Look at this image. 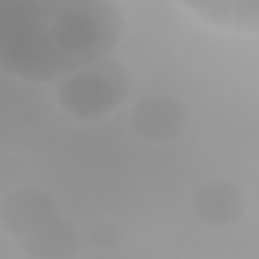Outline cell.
<instances>
[{
	"instance_id": "cell-1",
	"label": "cell",
	"mask_w": 259,
	"mask_h": 259,
	"mask_svg": "<svg viewBox=\"0 0 259 259\" xmlns=\"http://www.w3.org/2000/svg\"><path fill=\"white\" fill-rule=\"evenodd\" d=\"M125 13L110 0H25L0 16V67L25 82H61L110 58L125 37Z\"/></svg>"
},
{
	"instance_id": "cell-3",
	"label": "cell",
	"mask_w": 259,
	"mask_h": 259,
	"mask_svg": "<svg viewBox=\"0 0 259 259\" xmlns=\"http://www.w3.org/2000/svg\"><path fill=\"white\" fill-rule=\"evenodd\" d=\"M58 217H61L58 198L37 183L16 186L0 201V229L16 241H28L31 235H37Z\"/></svg>"
},
{
	"instance_id": "cell-4",
	"label": "cell",
	"mask_w": 259,
	"mask_h": 259,
	"mask_svg": "<svg viewBox=\"0 0 259 259\" xmlns=\"http://www.w3.org/2000/svg\"><path fill=\"white\" fill-rule=\"evenodd\" d=\"M186 122H189V113L183 101L171 95H159V92L141 98L128 113V125H132L135 138L153 147H168L180 141L186 132Z\"/></svg>"
},
{
	"instance_id": "cell-5",
	"label": "cell",
	"mask_w": 259,
	"mask_h": 259,
	"mask_svg": "<svg viewBox=\"0 0 259 259\" xmlns=\"http://www.w3.org/2000/svg\"><path fill=\"white\" fill-rule=\"evenodd\" d=\"M189 210L207 229H232L247 213V195L235 180L210 177V180L195 186Z\"/></svg>"
},
{
	"instance_id": "cell-2",
	"label": "cell",
	"mask_w": 259,
	"mask_h": 259,
	"mask_svg": "<svg viewBox=\"0 0 259 259\" xmlns=\"http://www.w3.org/2000/svg\"><path fill=\"white\" fill-rule=\"evenodd\" d=\"M128 95H132V73H128V64L116 55L101 58L55 85L58 107L76 122H95L110 116L116 107H122Z\"/></svg>"
},
{
	"instance_id": "cell-6",
	"label": "cell",
	"mask_w": 259,
	"mask_h": 259,
	"mask_svg": "<svg viewBox=\"0 0 259 259\" xmlns=\"http://www.w3.org/2000/svg\"><path fill=\"white\" fill-rule=\"evenodd\" d=\"M180 10L217 31L259 34V0H204V4H180Z\"/></svg>"
},
{
	"instance_id": "cell-7",
	"label": "cell",
	"mask_w": 259,
	"mask_h": 259,
	"mask_svg": "<svg viewBox=\"0 0 259 259\" xmlns=\"http://www.w3.org/2000/svg\"><path fill=\"white\" fill-rule=\"evenodd\" d=\"M82 244H85V235L76 229V223L67 217H58L55 223H49L28 241H22V250L28 259H76L82 253Z\"/></svg>"
},
{
	"instance_id": "cell-8",
	"label": "cell",
	"mask_w": 259,
	"mask_h": 259,
	"mask_svg": "<svg viewBox=\"0 0 259 259\" xmlns=\"http://www.w3.org/2000/svg\"><path fill=\"white\" fill-rule=\"evenodd\" d=\"M122 241H125V229H122L116 220H95V223L89 226V232H85V244H92V247L101 250V253L116 250Z\"/></svg>"
}]
</instances>
